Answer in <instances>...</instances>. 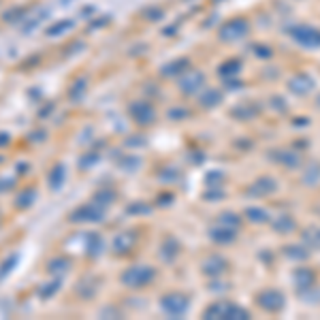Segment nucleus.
Here are the masks:
<instances>
[{"label":"nucleus","instance_id":"nucleus-4","mask_svg":"<svg viewBox=\"0 0 320 320\" xmlns=\"http://www.w3.org/2000/svg\"><path fill=\"white\" fill-rule=\"evenodd\" d=\"M19 198H22V201H17V207H26L28 203H32V192H24Z\"/></svg>","mask_w":320,"mask_h":320},{"label":"nucleus","instance_id":"nucleus-2","mask_svg":"<svg viewBox=\"0 0 320 320\" xmlns=\"http://www.w3.org/2000/svg\"><path fill=\"white\" fill-rule=\"evenodd\" d=\"M49 182H51V188H58V186L64 182V166L62 164L54 166V171L49 173Z\"/></svg>","mask_w":320,"mask_h":320},{"label":"nucleus","instance_id":"nucleus-3","mask_svg":"<svg viewBox=\"0 0 320 320\" xmlns=\"http://www.w3.org/2000/svg\"><path fill=\"white\" fill-rule=\"evenodd\" d=\"M15 260H17V258H15V256H11V258H9V260H6V262H4V265H2V269H0V278H4V275H6V273H9V271H11V267H13V265H15Z\"/></svg>","mask_w":320,"mask_h":320},{"label":"nucleus","instance_id":"nucleus-1","mask_svg":"<svg viewBox=\"0 0 320 320\" xmlns=\"http://www.w3.org/2000/svg\"><path fill=\"white\" fill-rule=\"evenodd\" d=\"M147 278H152V271H147V269H134V271H128L124 275V282H128V286H141Z\"/></svg>","mask_w":320,"mask_h":320},{"label":"nucleus","instance_id":"nucleus-5","mask_svg":"<svg viewBox=\"0 0 320 320\" xmlns=\"http://www.w3.org/2000/svg\"><path fill=\"white\" fill-rule=\"evenodd\" d=\"M56 288H58V282H54V286H49V288H47V286H45V288H43V290H41V297H49V294H51V292H54V290H56Z\"/></svg>","mask_w":320,"mask_h":320}]
</instances>
